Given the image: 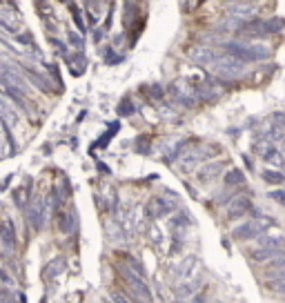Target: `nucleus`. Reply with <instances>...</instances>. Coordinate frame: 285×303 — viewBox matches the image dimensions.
I'll list each match as a JSON object with an SVG mask.
<instances>
[{"label":"nucleus","mask_w":285,"mask_h":303,"mask_svg":"<svg viewBox=\"0 0 285 303\" xmlns=\"http://www.w3.org/2000/svg\"><path fill=\"white\" fill-rule=\"evenodd\" d=\"M212 74L219 76V78H225V81H234V78H241L245 74V60L236 58L232 54H216L214 63L210 65Z\"/></svg>","instance_id":"nucleus-1"},{"label":"nucleus","mask_w":285,"mask_h":303,"mask_svg":"<svg viewBox=\"0 0 285 303\" xmlns=\"http://www.w3.org/2000/svg\"><path fill=\"white\" fill-rule=\"evenodd\" d=\"M227 54L236 56L241 60H265L270 56V49L267 47H259V45H248V43H225L223 45Z\"/></svg>","instance_id":"nucleus-2"},{"label":"nucleus","mask_w":285,"mask_h":303,"mask_svg":"<svg viewBox=\"0 0 285 303\" xmlns=\"http://www.w3.org/2000/svg\"><path fill=\"white\" fill-rule=\"evenodd\" d=\"M272 225H274V218L259 216V218H254V221L243 223V225L234 228L232 230V237L236 239V241H248V239H254V237H259V234H263L265 230L272 228Z\"/></svg>","instance_id":"nucleus-3"},{"label":"nucleus","mask_w":285,"mask_h":303,"mask_svg":"<svg viewBox=\"0 0 285 303\" xmlns=\"http://www.w3.org/2000/svg\"><path fill=\"white\" fill-rule=\"evenodd\" d=\"M49 210H52V207H49V203L43 196H31V203L27 207V218H29L33 230H43L45 221H47V216H49Z\"/></svg>","instance_id":"nucleus-4"},{"label":"nucleus","mask_w":285,"mask_h":303,"mask_svg":"<svg viewBox=\"0 0 285 303\" xmlns=\"http://www.w3.org/2000/svg\"><path fill=\"white\" fill-rule=\"evenodd\" d=\"M123 279L127 281V285L134 290V292L138 294V299H145V301H149L152 299V294H149V288H147V283L143 281V274H138V272H134L132 268H123Z\"/></svg>","instance_id":"nucleus-5"},{"label":"nucleus","mask_w":285,"mask_h":303,"mask_svg":"<svg viewBox=\"0 0 285 303\" xmlns=\"http://www.w3.org/2000/svg\"><path fill=\"white\" fill-rule=\"evenodd\" d=\"M250 207H252V203H250L248 196H236V199L230 201V205H227L225 210V218L227 221H234V218H241L250 212Z\"/></svg>","instance_id":"nucleus-6"},{"label":"nucleus","mask_w":285,"mask_h":303,"mask_svg":"<svg viewBox=\"0 0 285 303\" xmlns=\"http://www.w3.org/2000/svg\"><path fill=\"white\" fill-rule=\"evenodd\" d=\"M0 119L7 127H16L18 125V109H16V103L7 100V96L0 94Z\"/></svg>","instance_id":"nucleus-7"},{"label":"nucleus","mask_w":285,"mask_h":303,"mask_svg":"<svg viewBox=\"0 0 285 303\" xmlns=\"http://www.w3.org/2000/svg\"><path fill=\"white\" fill-rule=\"evenodd\" d=\"M216 54H219V52H214L212 47H194L192 52H189V58H192L196 65H200V67H208V69H210V65L214 63Z\"/></svg>","instance_id":"nucleus-8"},{"label":"nucleus","mask_w":285,"mask_h":303,"mask_svg":"<svg viewBox=\"0 0 285 303\" xmlns=\"http://www.w3.org/2000/svg\"><path fill=\"white\" fill-rule=\"evenodd\" d=\"M265 20H245L241 27H238V36L245 38H259L265 36Z\"/></svg>","instance_id":"nucleus-9"},{"label":"nucleus","mask_w":285,"mask_h":303,"mask_svg":"<svg viewBox=\"0 0 285 303\" xmlns=\"http://www.w3.org/2000/svg\"><path fill=\"white\" fill-rule=\"evenodd\" d=\"M0 248L5 250V254H11L16 250V234L9 221H5L3 228H0Z\"/></svg>","instance_id":"nucleus-10"},{"label":"nucleus","mask_w":285,"mask_h":303,"mask_svg":"<svg viewBox=\"0 0 285 303\" xmlns=\"http://www.w3.org/2000/svg\"><path fill=\"white\" fill-rule=\"evenodd\" d=\"M196 259H194V256H187L185 261H181L176 266V270H174V274L178 277V281H189V279H194V274H196V270H194V268H196Z\"/></svg>","instance_id":"nucleus-11"},{"label":"nucleus","mask_w":285,"mask_h":303,"mask_svg":"<svg viewBox=\"0 0 285 303\" xmlns=\"http://www.w3.org/2000/svg\"><path fill=\"white\" fill-rule=\"evenodd\" d=\"M223 165L225 163H221V161H216V163H205L203 167H200V172H198V181L200 183H212L216 176L223 172Z\"/></svg>","instance_id":"nucleus-12"},{"label":"nucleus","mask_w":285,"mask_h":303,"mask_svg":"<svg viewBox=\"0 0 285 303\" xmlns=\"http://www.w3.org/2000/svg\"><path fill=\"white\" fill-rule=\"evenodd\" d=\"M227 11H230V16H236V18L245 20V18H250V16L256 11V5L248 3V0H243V3H241V0H236V3L230 5V9H227Z\"/></svg>","instance_id":"nucleus-13"},{"label":"nucleus","mask_w":285,"mask_h":303,"mask_svg":"<svg viewBox=\"0 0 285 303\" xmlns=\"http://www.w3.org/2000/svg\"><path fill=\"white\" fill-rule=\"evenodd\" d=\"M20 14H16V11H11V9H5V7H0V22H3V27H7L9 31H16L20 27Z\"/></svg>","instance_id":"nucleus-14"},{"label":"nucleus","mask_w":285,"mask_h":303,"mask_svg":"<svg viewBox=\"0 0 285 303\" xmlns=\"http://www.w3.org/2000/svg\"><path fill=\"white\" fill-rule=\"evenodd\" d=\"M174 207H176L174 201H167L163 196H156L152 201V216H165V214H170Z\"/></svg>","instance_id":"nucleus-15"},{"label":"nucleus","mask_w":285,"mask_h":303,"mask_svg":"<svg viewBox=\"0 0 285 303\" xmlns=\"http://www.w3.org/2000/svg\"><path fill=\"white\" fill-rule=\"evenodd\" d=\"M69 69L74 76H80L83 69H85V58H83V54H74L69 58Z\"/></svg>","instance_id":"nucleus-16"},{"label":"nucleus","mask_w":285,"mask_h":303,"mask_svg":"<svg viewBox=\"0 0 285 303\" xmlns=\"http://www.w3.org/2000/svg\"><path fill=\"white\" fill-rule=\"evenodd\" d=\"M263 159L270 163V165H274V167H281V165H283V154H281V152H278L276 147H270V149H267Z\"/></svg>","instance_id":"nucleus-17"},{"label":"nucleus","mask_w":285,"mask_h":303,"mask_svg":"<svg viewBox=\"0 0 285 303\" xmlns=\"http://www.w3.org/2000/svg\"><path fill=\"white\" fill-rule=\"evenodd\" d=\"M261 176L265 178V183H270V185H281L285 181V174L281 172H274V170H265Z\"/></svg>","instance_id":"nucleus-18"},{"label":"nucleus","mask_w":285,"mask_h":303,"mask_svg":"<svg viewBox=\"0 0 285 303\" xmlns=\"http://www.w3.org/2000/svg\"><path fill=\"white\" fill-rule=\"evenodd\" d=\"M243 181H245V176L241 170H230L225 174V185H241Z\"/></svg>","instance_id":"nucleus-19"},{"label":"nucleus","mask_w":285,"mask_h":303,"mask_svg":"<svg viewBox=\"0 0 285 303\" xmlns=\"http://www.w3.org/2000/svg\"><path fill=\"white\" fill-rule=\"evenodd\" d=\"M285 27V18H270V20H265V31L267 33H276V31H281Z\"/></svg>","instance_id":"nucleus-20"},{"label":"nucleus","mask_w":285,"mask_h":303,"mask_svg":"<svg viewBox=\"0 0 285 303\" xmlns=\"http://www.w3.org/2000/svg\"><path fill=\"white\" fill-rule=\"evenodd\" d=\"M71 221H74V218H71V214H60V216H58V225H60V230L69 234V232H71Z\"/></svg>","instance_id":"nucleus-21"},{"label":"nucleus","mask_w":285,"mask_h":303,"mask_svg":"<svg viewBox=\"0 0 285 303\" xmlns=\"http://www.w3.org/2000/svg\"><path fill=\"white\" fill-rule=\"evenodd\" d=\"M5 145H11V141L5 136V130H3V125H0V154H11V149L5 147Z\"/></svg>","instance_id":"nucleus-22"},{"label":"nucleus","mask_w":285,"mask_h":303,"mask_svg":"<svg viewBox=\"0 0 285 303\" xmlns=\"http://www.w3.org/2000/svg\"><path fill=\"white\" fill-rule=\"evenodd\" d=\"M272 121H274V127L285 132V111H276V114H272Z\"/></svg>","instance_id":"nucleus-23"},{"label":"nucleus","mask_w":285,"mask_h":303,"mask_svg":"<svg viewBox=\"0 0 285 303\" xmlns=\"http://www.w3.org/2000/svg\"><path fill=\"white\" fill-rule=\"evenodd\" d=\"M132 111H134V109H132V100H130V98L123 100V103L118 105V114H120V116H130Z\"/></svg>","instance_id":"nucleus-24"},{"label":"nucleus","mask_w":285,"mask_h":303,"mask_svg":"<svg viewBox=\"0 0 285 303\" xmlns=\"http://www.w3.org/2000/svg\"><path fill=\"white\" fill-rule=\"evenodd\" d=\"M69 45H74L76 49H83V38L78 36V33H71L69 31Z\"/></svg>","instance_id":"nucleus-25"},{"label":"nucleus","mask_w":285,"mask_h":303,"mask_svg":"<svg viewBox=\"0 0 285 303\" xmlns=\"http://www.w3.org/2000/svg\"><path fill=\"white\" fill-rule=\"evenodd\" d=\"M38 11H40L43 18H47V14H49V5L45 3V0H38Z\"/></svg>","instance_id":"nucleus-26"},{"label":"nucleus","mask_w":285,"mask_h":303,"mask_svg":"<svg viewBox=\"0 0 285 303\" xmlns=\"http://www.w3.org/2000/svg\"><path fill=\"white\" fill-rule=\"evenodd\" d=\"M14 196H16V203H18V205H25V187L18 190V192H16Z\"/></svg>","instance_id":"nucleus-27"},{"label":"nucleus","mask_w":285,"mask_h":303,"mask_svg":"<svg viewBox=\"0 0 285 303\" xmlns=\"http://www.w3.org/2000/svg\"><path fill=\"white\" fill-rule=\"evenodd\" d=\"M0 279H3V281H5V283H7V285H9V288H11V285H14V279H11V277H9V274H7V272H5V270H0Z\"/></svg>","instance_id":"nucleus-28"},{"label":"nucleus","mask_w":285,"mask_h":303,"mask_svg":"<svg viewBox=\"0 0 285 303\" xmlns=\"http://www.w3.org/2000/svg\"><path fill=\"white\" fill-rule=\"evenodd\" d=\"M270 199L278 201V203H285V192H272V194H270Z\"/></svg>","instance_id":"nucleus-29"},{"label":"nucleus","mask_w":285,"mask_h":303,"mask_svg":"<svg viewBox=\"0 0 285 303\" xmlns=\"http://www.w3.org/2000/svg\"><path fill=\"white\" fill-rule=\"evenodd\" d=\"M281 167H283V172H285V161H283V165H281Z\"/></svg>","instance_id":"nucleus-30"},{"label":"nucleus","mask_w":285,"mask_h":303,"mask_svg":"<svg viewBox=\"0 0 285 303\" xmlns=\"http://www.w3.org/2000/svg\"><path fill=\"white\" fill-rule=\"evenodd\" d=\"M60 3H65V0H60Z\"/></svg>","instance_id":"nucleus-31"},{"label":"nucleus","mask_w":285,"mask_h":303,"mask_svg":"<svg viewBox=\"0 0 285 303\" xmlns=\"http://www.w3.org/2000/svg\"><path fill=\"white\" fill-rule=\"evenodd\" d=\"M232 3H236V0H232Z\"/></svg>","instance_id":"nucleus-32"}]
</instances>
